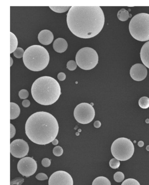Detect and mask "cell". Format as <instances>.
Returning a JSON list of instances; mask_svg holds the SVG:
<instances>
[{"instance_id":"cell-3","label":"cell","mask_w":149,"mask_h":185,"mask_svg":"<svg viewBox=\"0 0 149 185\" xmlns=\"http://www.w3.org/2000/svg\"><path fill=\"white\" fill-rule=\"evenodd\" d=\"M31 94L34 100L42 105H53L61 94V88L57 81L48 76L39 78L33 83Z\"/></svg>"},{"instance_id":"cell-30","label":"cell","mask_w":149,"mask_h":185,"mask_svg":"<svg viewBox=\"0 0 149 185\" xmlns=\"http://www.w3.org/2000/svg\"><path fill=\"white\" fill-rule=\"evenodd\" d=\"M36 177L38 180H40V181L46 180L48 178L47 175L43 173H40L36 175Z\"/></svg>"},{"instance_id":"cell-9","label":"cell","mask_w":149,"mask_h":185,"mask_svg":"<svg viewBox=\"0 0 149 185\" xmlns=\"http://www.w3.org/2000/svg\"><path fill=\"white\" fill-rule=\"evenodd\" d=\"M17 169L23 176L29 177L36 173L37 169V163L31 157H25L18 162Z\"/></svg>"},{"instance_id":"cell-22","label":"cell","mask_w":149,"mask_h":185,"mask_svg":"<svg viewBox=\"0 0 149 185\" xmlns=\"http://www.w3.org/2000/svg\"><path fill=\"white\" fill-rule=\"evenodd\" d=\"M125 178L124 174L122 172H117L114 175V179L117 183H121Z\"/></svg>"},{"instance_id":"cell-35","label":"cell","mask_w":149,"mask_h":185,"mask_svg":"<svg viewBox=\"0 0 149 185\" xmlns=\"http://www.w3.org/2000/svg\"><path fill=\"white\" fill-rule=\"evenodd\" d=\"M94 125L95 128H99L101 126V123L99 121H96L94 122Z\"/></svg>"},{"instance_id":"cell-40","label":"cell","mask_w":149,"mask_h":185,"mask_svg":"<svg viewBox=\"0 0 149 185\" xmlns=\"http://www.w3.org/2000/svg\"><path fill=\"white\" fill-rule=\"evenodd\" d=\"M146 123L149 124V119H147L146 120Z\"/></svg>"},{"instance_id":"cell-14","label":"cell","mask_w":149,"mask_h":185,"mask_svg":"<svg viewBox=\"0 0 149 185\" xmlns=\"http://www.w3.org/2000/svg\"><path fill=\"white\" fill-rule=\"evenodd\" d=\"M53 48L57 53H63L67 50L68 44L67 41L63 38H58L54 42Z\"/></svg>"},{"instance_id":"cell-12","label":"cell","mask_w":149,"mask_h":185,"mask_svg":"<svg viewBox=\"0 0 149 185\" xmlns=\"http://www.w3.org/2000/svg\"><path fill=\"white\" fill-rule=\"evenodd\" d=\"M131 78L137 81H141L146 78L148 75V70L144 65L137 64L131 67L130 70Z\"/></svg>"},{"instance_id":"cell-27","label":"cell","mask_w":149,"mask_h":185,"mask_svg":"<svg viewBox=\"0 0 149 185\" xmlns=\"http://www.w3.org/2000/svg\"><path fill=\"white\" fill-rule=\"evenodd\" d=\"M64 152V150L61 147L59 146H57L55 147L53 149V153L55 156H62V154Z\"/></svg>"},{"instance_id":"cell-39","label":"cell","mask_w":149,"mask_h":185,"mask_svg":"<svg viewBox=\"0 0 149 185\" xmlns=\"http://www.w3.org/2000/svg\"><path fill=\"white\" fill-rule=\"evenodd\" d=\"M146 149L148 151H149V145L147 146V147H146Z\"/></svg>"},{"instance_id":"cell-28","label":"cell","mask_w":149,"mask_h":185,"mask_svg":"<svg viewBox=\"0 0 149 185\" xmlns=\"http://www.w3.org/2000/svg\"><path fill=\"white\" fill-rule=\"evenodd\" d=\"M24 182V178L18 177L11 180V185H21Z\"/></svg>"},{"instance_id":"cell-21","label":"cell","mask_w":149,"mask_h":185,"mask_svg":"<svg viewBox=\"0 0 149 185\" xmlns=\"http://www.w3.org/2000/svg\"><path fill=\"white\" fill-rule=\"evenodd\" d=\"M139 105L142 109L149 107V98L147 97H143L139 100Z\"/></svg>"},{"instance_id":"cell-38","label":"cell","mask_w":149,"mask_h":185,"mask_svg":"<svg viewBox=\"0 0 149 185\" xmlns=\"http://www.w3.org/2000/svg\"><path fill=\"white\" fill-rule=\"evenodd\" d=\"M13 63V60L12 58V57H10V66L12 67V65Z\"/></svg>"},{"instance_id":"cell-17","label":"cell","mask_w":149,"mask_h":185,"mask_svg":"<svg viewBox=\"0 0 149 185\" xmlns=\"http://www.w3.org/2000/svg\"><path fill=\"white\" fill-rule=\"evenodd\" d=\"M18 41L16 36L12 32H10V54L13 53L17 49Z\"/></svg>"},{"instance_id":"cell-15","label":"cell","mask_w":149,"mask_h":185,"mask_svg":"<svg viewBox=\"0 0 149 185\" xmlns=\"http://www.w3.org/2000/svg\"><path fill=\"white\" fill-rule=\"evenodd\" d=\"M140 55L142 63L149 69V41L143 45L140 51Z\"/></svg>"},{"instance_id":"cell-31","label":"cell","mask_w":149,"mask_h":185,"mask_svg":"<svg viewBox=\"0 0 149 185\" xmlns=\"http://www.w3.org/2000/svg\"><path fill=\"white\" fill-rule=\"evenodd\" d=\"M42 164L44 167H49L51 165V160L48 158H44L42 161Z\"/></svg>"},{"instance_id":"cell-26","label":"cell","mask_w":149,"mask_h":185,"mask_svg":"<svg viewBox=\"0 0 149 185\" xmlns=\"http://www.w3.org/2000/svg\"><path fill=\"white\" fill-rule=\"evenodd\" d=\"M24 53H25V52H24L23 49L20 48V47H18L14 52L13 54L15 57L17 58H20L23 57Z\"/></svg>"},{"instance_id":"cell-29","label":"cell","mask_w":149,"mask_h":185,"mask_svg":"<svg viewBox=\"0 0 149 185\" xmlns=\"http://www.w3.org/2000/svg\"><path fill=\"white\" fill-rule=\"evenodd\" d=\"M18 95L21 99H26L28 97L29 93L26 90L22 89L18 93Z\"/></svg>"},{"instance_id":"cell-25","label":"cell","mask_w":149,"mask_h":185,"mask_svg":"<svg viewBox=\"0 0 149 185\" xmlns=\"http://www.w3.org/2000/svg\"><path fill=\"white\" fill-rule=\"evenodd\" d=\"M77 65H78L75 61L70 60L67 63V68L70 71H73L77 68Z\"/></svg>"},{"instance_id":"cell-1","label":"cell","mask_w":149,"mask_h":185,"mask_svg":"<svg viewBox=\"0 0 149 185\" xmlns=\"http://www.w3.org/2000/svg\"><path fill=\"white\" fill-rule=\"evenodd\" d=\"M105 16L99 6H72L67 14L68 27L75 36L87 39L102 30Z\"/></svg>"},{"instance_id":"cell-2","label":"cell","mask_w":149,"mask_h":185,"mask_svg":"<svg viewBox=\"0 0 149 185\" xmlns=\"http://www.w3.org/2000/svg\"><path fill=\"white\" fill-rule=\"evenodd\" d=\"M26 134L32 142L40 145L52 143L57 136L59 125L52 114L45 111L31 115L25 126Z\"/></svg>"},{"instance_id":"cell-13","label":"cell","mask_w":149,"mask_h":185,"mask_svg":"<svg viewBox=\"0 0 149 185\" xmlns=\"http://www.w3.org/2000/svg\"><path fill=\"white\" fill-rule=\"evenodd\" d=\"M38 40L43 45H49L52 42L54 39L53 33L49 30L41 31L38 36Z\"/></svg>"},{"instance_id":"cell-23","label":"cell","mask_w":149,"mask_h":185,"mask_svg":"<svg viewBox=\"0 0 149 185\" xmlns=\"http://www.w3.org/2000/svg\"><path fill=\"white\" fill-rule=\"evenodd\" d=\"M121 185H140L139 182L134 178H129L126 179Z\"/></svg>"},{"instance_id":"cell-5","label":"cell","mask_w":149,"mask_h":185,"mask_svg":"<svg viewBox=\"0 0 149 185\" xmlns=\"http://www.w3.org/2000/svg\"><path fill=\"white\" fill-rule=\"evenodd\" d=\"M129 30L135 39L141 42L149 40V14L142 13L134 16L129 22Z\"/></svg>"},{"instance_id":"cell-16","label":"cell","mask_w":149,"mask_h":185,"mask_svg":"<svg viewBox=\"0 0 149 185\" xmlns=\"http://www.w3.org/2000/svg\"><path fill=\"white\" fill-rule=\"evenodd\" d=\"M10 119L17 118L20 114V109L18 105L13 102L10 103Z\"/></svg>"},{"instance_id":"cell-6","label":"cell","mask_w":149,"mask_h":185,"mask_svg":"<svg viewBox=\"0 0 149 185\" xmlns=\"http://www.w3.org/2000/svg\"><path fill=\"white\" fill-rule=\"evenodd\" d=\"M134 146L130 139L126 137L117 138L112 144L111 152L115 159L121 161L128 160L133 156Z\"/></svg>"},{"instance_id":"cell-20","label":"cell","mask_w":149,"mask_h":185,"mask_svg":"<svg viewBox=\"0 0 149 185\" xmlns=\"http://www.w3.org/2000/svg\"><path fill=\"white\" fill-rule=\"evenodd\" d=\"M50 9L55 12L59 13L65 12L70 9V6H50Z\"/></svg>"},{"instance_id":"cell-10","label":"cell","mask_w":149,"mask_h":185,"mask_svg":"<svg viewBox=\"0 0 149 185\" xmlns=\"http://www.w3.org/2000/svg\"><path fill=\"white\" fill-rule=\"evenodd\" d=\"M29 151L28 144L22 139H16L10 145V152L15 158H23L27 155Z\"/></svg>"},{"instance_id":"cell-8","label":"cell","mask_w":149,"mask_h":185,"mask_svg":"<svg viewBox=\"0 0 149 185\" xmlns=\"http://www.w3.org/2000/svg\"><path fill=\"white\" fill-rule=\"evenodd\" d=\"M74 117L79 123L87 124L91 122L95 117V110L92 105L87 103L79 104L74 110Z\"/></svg>"},{"instance_id":"cell-19","label":"cell","mask_w":149,"mask_h":185,"mask_svg":"<svg viewBox=\"0 0 149 185\" xmlns=\"http://www.w3.org/2000/svg\"><path fill=\"white\" fill-rule=\"evenodd\" d=\"M92 185H111V183L106 177L99 176L94 179Z\"/></svg>"},{"instance_id":"cell-36","label":"cell","mask_w":149,"mask_h":185,"mask_svg":"<svg viewBox=\"0 0 149 185\" xmlns=\"http://www.w3.org/2000/svg\"><path fill=\"white\" fill-rule=\"evenodd\" d=\"M144 143L142 141H139L138 143V146L139 147H142L144 146Z\"/></svg>"},{"instance_id":"cell-41","label":"cell","mask_w":149,"mask_h":185,"mask_svg":"<svg viewBox=\"0 0 149 185\" xmlns=\"http://www.w3.org/2000/svg\"><path fill=\"white\" fill-rule=\"evenodd\" d=\"M134 143H136V141H134Z\"/></svg>"},{"instance_id":"cell-34","label":"cell","mask_w":149,"mask_h":185,"mask_svg":"<svg viewBox=\"0 0 149 185\" xmlns=\"http://www.w3.org/2000/svg\"><path fill=\"white\" fill-rule=\"evenodd\" d=\"M22 105L25 107H28L30 105V102L28 100H25L22 101Z\"/></svg>"},{"instance_id":"cell-18","label":"cell","mask_w":149,"mask_h":185,"mask_svg":"<svg viewBox=\"0 0 149 185\" xmlns=\"http://www.w3.org/2000/svg\"><path fill=\"white\" fill-rule=\"evenodd\" d=\"M117 17L121 21H125L132 17V15L129 14L128 11L124 8H122L119 11L117 14Z\"/></svg>"},{"instance_id":"cell-11","label":"cell","mask_w":149,"mask_h":185,"mask_svg":"<svg viewBox=\"0 0 149 185\" xmlns=\"http://www.w3.org/2000/svg\"><path fill=\"white\" fill-rule=\"evenodd\" d=\"M49 185H73V179L67 172L58 171L50 176L48 182Z\"/></svg>"},{"instance_id":"cell-4","label":"cell","mask_w":149,"mask_h":185,"mask_svg":"<svg viewBox=\"0 0 149 185\" xmlns=\"http://www.w3.org/2000/svg\"><path fill=\"white\" fill-rule=\"evenodd\" d=\"M24 65L32 71H42L48 66L50 55L47 50L40 45H33L25 51L23 57Z\"/></svg>"},{"instance_id":"cell-37","label":"cell","mask_w":149,"mask_h":185,"mask_svg":"<svg viewBox=\"0 0 149 185\" xmlns=\"http://www.w3.org/2000/svg\"><path fill=\"white\" fill-rule=\"evenodd\" d=\"M52 143L53 145H54V146H56V145L58 144V140L57 139H55L52 142Z\"/></svg>"},{"instance_id":"cell-33","label":"cell","mask_w":149,"mask_h":185,"mask_svg":"<svg viewBox=\"0 0 149 185\" xmlns=\"http://www.w3.org/2000/svg\"><path fill=\"white\" fill-rule=\"evenodd\" d=\"M66 74L64 72H59L57 75L58 79L59 81H64L66 79Z\"/></svg>"},{"instance_id":"cell-7","label":"cell","mask_w":149,"mask_h":185,"mask_svg":"<svg viewBox=\"0 0 149 185\" xmlns=\"http://www.w3.org/2000/svg\"><path fill=\"white\" fill-rule=\"evenodd\" d=\"M75 58L78 67L85 70L93 69L98 62L97 53L90 47H84L79 50L76 54Z\"/></svg>"},{"instance_id":"cell-24","label":"cell","mask_w":149,"mask_h":185,"mask_svg":"<svg viewBox=\"0 0 149 185\" xmlns=\"http://www.w3.org/2000/svg\"><path fill=\"white\" fill-rule=\"evenodd\" d=\"M120 161L118 160L115 158L112 159L110 161L109 165L112 169H118L120 167Z\"/></svg>"},{"instance_id":"cell-32","label":"cell","mask_w":149,"mask_h":185,"mask_svg":"<svg viewBox=\"0 0 149 185\" xmlns=\"http://www.w3.org/2000/svg\"><path fill=\"white\" fill-rule=\"evenodd\" d=\"M15 128L12 124H10V138H12L15 136Z\"/></svg>"}]
</instances>
